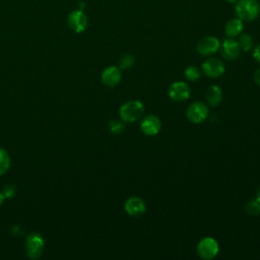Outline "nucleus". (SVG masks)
<instances>
[{
    "label": "nucleus",
    "instance_id": "f257e3e1",
    "mask_svg": "<svg viewBox=\"0 0 260 260\" xmlns=\"http://www.w3.org/2000/svg\"><path fill=\"white\" fill-rule=\"evenodd\" d=\"M119 114L122 121L126 123H132L142 117L144 114V106L139 101L131 100L121 106Z\"/></svg>",
    "mask_w": 260,
    "mask_h": 260
},
{
    "label": "nucleus",
    "instance_id": "f03ea898",
    "mask_svg": "<svg viewBox=\"0 0 260 260\" xmlns=\"http://www.w3.org/2000/svg\"><path fill=\"white\" fill-rule=\"evenodd\" d=\"M235 11L241 20L252 21L259 15L260 5L257 0H238Z\"/></svg>",
    "mask_w": 260,
    "mask_h": 260
},
{
    "label": "nucleus",
    "instance_id": "7ed1b4c3",
    "mask_svg": "<svg viewBox=\"0 0 260 260\" xmlns=\"http://www.w3.org/2000/svg\"><path fill=\"white\" fill-rule=\"evenodd\" d=\"M45 250V241L41 234L31 233L26 237L25 240V251L26 255L30 259L40 258Z\"/></svg>",
    "mask_w": 260,
    "mask_h": 260
},
{
    "label": "nucleus",
    "instance_id": "20e7f679",
    "mask_svg": "<svg viewBox=\"0 0 260 260\" xmlns=\"http://www.w3.org/2000/svg\"><path fill=\"white\" fill-rule=\"evenodd\" d=\"M197 254L204 260H211L215 258L219 252V246L216 240L211 237H205L201 239L196 248Z\"/></svg>",
    "mask_w": 260,
    "mask_h": 260
},
{
    "label": "nucleus",
    "instance_id": "39448f33",
    "mask_svg": "<svg viewBox=\"0 0 260 260\" xmlns=\"http://www.w3.org/2000/svg\"><path fill=\"white\" fill-rule=\"evenodd\" d=\"M208 108L204 103L194 102L192 103L186 112L187 119L193 124L202 123L208 117Z\"/></svg>",
    "mask_w": 260,
    "mask_h": 260
},
{
    "label": "nucleus",
    "instance_id": "423d86ee",
    "mask_svg": "<svg viewBox=\"0 0 260 260\" xmlns=\"http://www.w3.org/2000/svg\"><path fill=\"white\" fill-rule=\"evenodd\" d=\"M202 71L203 73L210 77V78H215V77H219L220 75H222L224 73L225 67L223 62L215 57H210L208 59H206L202 65H201Z\"/></svg>",
    "mask_w": 260,
    "mask_h": 260
},
{
    "label": "nucleus",
    "instance_id": "0eeeda50",
    "mask_svg": "<svg viewBox=\"0 0 260 260\" xmlns=\"http://www.w3.org/2000/svg\"><path fill=\"white\" fill-rule=\"evenodd\" d=\"M191 93L190 87L186 82L176 81L172 83L168 89L169 96L176 102H184L189 99Z\"/></svg>",
    "mask_w": 260,
    "mask_h": 260
},
{
    "label": "nucleus",
    "instance_id": "6e6552de",
    "mask_svg": "<svg viewBox=\"0 0 260 260\" xmlns=\"http://www.w3.org/2000/svg\"><path fill=\"white\" fill-rule=\"evenodd\" d=\"M219 46H220V43L216 38L211 36H206L198 42L196 46V50L202 56H210L219 50Z\"/></svg>",
    "mask_w": 260,
    "mask_h": 260
},
{
    "label": "nucleus",
    "instance_id": "1a4fd4ad",
    "mask_svg": "<svg viewBox=\"0 0 260 260\" xmlns=\"http://www.w3.org/2000/svg\"><path fill=\"white\" fill-rule=\"evenodd\" d=\"M220 55L226 60H235L240 56L241 48L238 44V41L233 38H226L223 40L219 46Z\"/></svg>",
    "mask_w": 260,
    "mask_h": 260
},
{
    "label": "nucleus",
    "instance_id": "9d476101",
    "mask_svg": "<svg viewBox=\"0 0 260 260\" xmlns=\"http://www.w3.org/2000/svg\"><path fill=\"white\" fill-rule=\"evenodd\" d=\"M160 128V120L155 115H147L143 117L140 122V129L147 136L156 135L159 132Z\"/></svg>",
    "mask_w": 260,
    "mask_h": 260
},
{
    "label": "nucleus",
    "instance_id": "9b49d317",
    "mask_svg": "<svg viewBox=\"0 0 260 260\" xmlns=\"http://www.w3.org/2000/svg\"><path fill=\"white\" fill-rule=\"evenodd\" d=\"M68 24L75 32H82L86 29L88 20L82 10H75L69 14Z\"/></svg>",
    "mask_w": 260,
    "mask_h": 260
},
{
    "label": "nucleus",
    "instance_id": "f8f14e48",
    "mask_svg": "<svg viewBox=\"0 0 260 260\" xmlns=\"http://www.w3.org/2000/svg\"><path fill=\"white\" fill-rule=\"evenodd\" d=\"M124 209L129 215L137 217L142 215L146 211V205L141 198L133 196L126 200L124 204Z\"/></svg>",
    "mask_w": 260,
    "mask_h": 260
},
{
    "label": "nucleus",
    "instance_id": "ddd939ff",
    "mask_svg": "<svg viewBox=\"0 0 260 260\" xmlns=\"http://www.w3.org/2000/svg\"><path fill=\"white\" fill-rule=\"evenodd\" d=\"M102 82L106 86L114 87L118 85L122 79V73L121 70L116 66H110L107 67L103 73H102Z\"/></svg>",
    "mask_w": 260,
    "mask_h": 260
},
{
    "label": "nucleus",
    "instance_id": "4468645a",
    "mask_svg": "<svg viewBox=\"0 0 260 260\" xmlns=\"http://www.w3.org/2000/svg\"><path fill=\"white\" fill-rule=\"evenodd\" d=\"M205 100L210 107H217L222 100V91L218 85H211L205 93Z\"/></svg>",
    "mask_w": 260,
    "mask_h": 260
},
{
    "label": "nucleus",
    "instance_id": "2eb2a0df",
    "mask_svg": "<svg viewBox=\"0 0 260 260\" xmlns=\"http://www.w3.org/2000/svg\"><path fill=\"white\" fill-rule=\"evenodd\" d=\"M243 21L237 17V18H232L230 19L225 26H224V35L226 38H235L238 37L242 31H243Z\"/></svg>",
    "mask_w": 260,
    "mask_h": 260
},
{
    "label": "nucleus",
    "instance_id": "dca6fc26",
    "mask_svg": "<svg viewBox=\"0 0 260 260\" xmlns=\"http://www.w3.org/2000/svg\"><path fill=\"white\" fill-rule=\"evenodd\" d=\"M11 158L9 153L2 147H0V176L4 175L10 168Z\"/></svg>",
    "mask_w": 260,
    "mask_h": 260
},
{
    "label": "nucleus",
    "instance_id": "f3484780",
    "mask_svg": "<svg viewBox=\"0 0 260 260\" xmlns=\"http://www.w3.org/2000/svg\"><path fill=\"white\" fill-rule=\"evenodd\" d=\"M239 40H238V44L240 46V48L245 51L248 52L253 48V39L249 34H240L239 35Z\"/></svg>",
    "mask_w": 260,
    "mask_h": 260
},
{
    "label": "nucleus",
    "instance_id": "a211bd4d",
    "mask_svg": "<svg viewBox=\"0 0 260 260\" xmlns=\"http://www.w3.org/2000/svg\"><path fill=\"white\" fill-rule=\"evenodd\" d=\"M201 76V72L199 70V68H197L196 66H188L185 69V77L189 80V81H197Z\"/></svg>",
    "mask_w": 260,
    "mask_h": 260
},
{
    "label": "nucleus",
    "instance_id": "6ab92c4d",
    "mask_svg": "<svg viewBox=\"0 0 260 260\" xmlns=\"http://www.w3.org/2000/svg\"><path fill=\"white\" fill-rule=\"evenodd\" d=\"M135 62V58L133 55L127 53V54H124L122 55V57L120 58L119 60V66L121 69H129L133 66Z\"/></svg>",
    "mask_w": 260,
    "mask_h": 260
},
{
    "label": "nucleus",
    "instance_id": "aec40b11",
    "mask_svg": "<svg viewBox=\"0 0 260 260\" xmlns=\"http://www.w3.org/2000/svg\"><path fill=\"white\" fill-rule=\"evenodd\" d=\"M125 129V122L120 120H113L109 123V130L111 133L118 135L121 134Z\"/></svg>",
    "mask_w": 260,
    "mask_h": 260
},
{
    "label": "nucleus",
    "instance_id": "412c9836",
    "mask_svg": "<svg viewBox=\"0 0 260 260\" xmlns=\"http://www.w3.org/2000/svg\"><path fill=\"white\" fill-rule=\"evenodd\" d=\"M246 211L250 214H259L260 213V203L257 201V199H252L247 203Z\"/></svg>",
    "mask_w": 260,
    "mask_h": 260
},
{
    "label": "nucleus",
    "instance_id": "4be33fe9",
    "mask_svg": "<svg viewBox=\"0 0 260 260\" xmlns=\"http://www.w3.org/2000/svg\"><path fill=\"white\" fill-rule=\"evenodd\" d=\"M15 192H16V189L13 185H6L2 190V193L5 196V198H12Z\"/></svg>",
    "mask_w": 260,
    "mask_h": 260
},
{
    "label": "nucleus",
    "instance_id": "5701e85b",
    "mask_svg": "<svg viewBox=\"0 0 260 260\" xmlns=\"http://www.w3.org/2000/svg\"><path fill=\"white\" fill-rule=\"evenodd\" d=\"M253 57H254V59H255L258 63H260V44H258V45L254 48Z\"/></svg>",
    "mask_w": 260,
    "mask_h": 260
},
{
    "label": "nucleus",
    "instance_id": "b1692460",
    "mask_svg": "<svg viewBox=\"0 0 260 260\" xmlns=\"http://www.w3.org/2000/svg\"><path fill=\"white\" fill-rule=\"evenodd\" d=\"M254 81L260 85V68H258L254 73Z\"/></svg>",
    "mask_w": 260,
    "mask_h": 260
},
{
    "label": "nucleus",
    "instance_id": "393cba45",
    "mask_svg": "<svg viewBox=\"0 0 260 260\" xmlns=\"http://www.w3.org/2000/svg\"><path fill=\"white\" fill-rule=\"evenodd\" d=\"M5 200V196L3 195V193H2V191H0V205L3 203V201Z\"/></svg>",
    "mask_w": 260,
    "mask_h": 260
},
{
    "label": "nucleus",
    "instance_id": "a878e982",
    "mask_svg": "<svg viewBox=\"0 0 260 260\" xmlns=\"http://www.w3.org/2000/svg\"><path fill=\"white\" fill-rule=\"evenodd\" d=\"M256 199H257V201L260 203V187H259V189H258V191H257V195H256Z\"/></svg>",
    "mask_w": 260,
    "mask_h": 260
},
{
    "label": "nucleus",
    "instance_id": "bb28decb",
    "mask_svg": "<svg viewBox=\"0 0 260 260\" xmlns=\"http://www.w3.org/2000/svg\"><path fill=\"white\" fill-rule=\"evenodd\" d=\"M225 1H228L229 3H232V4H236V2H237L238 0H225Z\"/></svg>",
    "mask_w": 260,
    "mask_h": 260
}]
</instances>
